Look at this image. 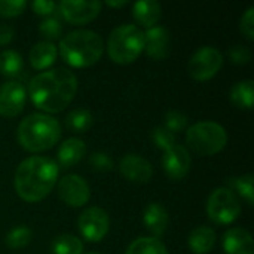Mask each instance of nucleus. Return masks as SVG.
<instances>
[{"instance_id":"obj_4","label":"nucleus","mask_w":254,"mask_h":254,"mask_svg":"<svg viewBox=\"0 0 254 254\" xmlns=\"http://www.w3.org/2000/svg\"><path fill=\"white\" fill-rule=\"evenodd\" d=\"M60 55L71 67L85 68L100 61L104 45L103 39L91 30H76L60 42Z\"/></svg>"},{"instance_id":"obj_37","label":"nucleus","mask_w":254,"mask_h":254,"mask_svg":"<svg viewBox=\"0 0 254 254\" xmlns=\"http://www.w3.org/2000/svg\"><path fill=\"white\" fill-rule=\"evenodd\" d=\"M13 39V28L7 24H0V46L9 45Z\"/></svg>"},{"instance_id":"obj_14","label":"nucleus","mask_w":254,"mask_h":254,"mask_svg":"<svg viewBox=\"0 0 254 254\" xmlns=\"http://www.w3.org/2000/svg\"><path fill=\"white\" fill-rule=\"evenodd\" d=\"M119 171L127 180L135 183H147L153 176L152 164L143 156L134 153H129L121 159Z\"/></svg>"},{"instance_id":"obj_18","label":"nucleus","mask_w":254,"mask_h":254,"mask_svg":"<svg viewBox=\"0 0 254 254\" xmlns=\"http://www.w3.org/2000/svg\"><path fill=\"white\" fill-rule=\"evenodd\" d=\"M86 155V144L76 137L67 138L58 149V164L63 168H71L79 164Z\"/></svg>"},{"instance_id":"obj_21","label":"nucleus","mask_w":254,"mask_h":254,"mask_svg":"<svg viewBox=\"0 0 254 254\" xmlns=\"http://www.w3.org/2000/svg\"><path fill=\"white\" fill-rule=\"evenodd\" d=\"M217 235L208 226H198L189 235L188 244L193 254H208L216 246Z\"/></svg>"},{"instance_id":"obj_10","label":"nucleus","mask_w":254,"mask_h":254,"mask_svg":"<svg viewBox=\"0 0 254 254\" xmlns=\"http://www.w3.org/2000/svg\"><path fill=\"white\" fill-rule=\"evenodd\" d=\"M58 198L68 207L79 208L83 207L89 198H91V190L85 179L76 174H68L64 176L57 186Z\"/></svg>"},{"instance_id":"obj_33","label":"nucleus","mask_w":254,"mask_h":254,"mask_svg":"<svg viewBox=\"0 0 254 254\" xmlns=\"http://www.w3.org/2000/svg\"><path fill=\"white\" fill-rule=\"evenodd\" d=\"M89 165L97 173H107L113 170V159L104 152H95L89 156Z\"/></svg>"},{"instance_id":"obj_35","label":"nucleus","mask_w":254,"mask_h":254,"mask_svg":"<svg viewBox=\"0 0 254 254\" xmlns=\"http://www.w3.org/2000/svg\"><path fill=\"white\" fill-rule=\"evenodd\" d=\"M240 30L241 33L249 39H254V7H249L246 10V13L243 15L241 21H240Z\"/></svg>"},{"instance_id":"obj_9","label":"nucleus","mask_w":254,"mask_h":254,"mask_svg":"<svg viewBox=\"0 0 254 254\" xmlns=\"http://www.w3.org/2000/svg\"><path fill=\"white\" fill-rule=\"evenodd\" d=\"M80 235L89 243H100L106 238L110 229V219L106 210L100 207L86 208L77 219Z\"/></svg>"},{"instance_id":"obj_38","label":"nucleus","mask_w":254,"mask_h":254,"mask_svg":"<svg viewBox=\"0 0 254 254\" xmlns=\"http://www.w3.org/2000/svg\"><path fill=\"white\" fill-rule=\"evenodd\" d=\"M106 4H107L109 7H124V6L128 4V1H127V0H121V1H113V0L110 1V0H107Z\"/></svg>"},{"instance_id":"obj_1","label":"nucleus","mask_w":254,"mask_h":254,"mask_svg":"<svg viewBox=\"0 0 254 254\" xmlns=\"http://www.w3.org/2000/svg\"><path fill=\"white\" fill-rule=\"evenodd\" d=\"M77 92V77L68 68H51L36 74L28 85L31 103L48 113L63 112Z\"/></svg>"},{"instance_id":"obj_19","label":"nucleus","mask_w":254,"mask_h":254,"mask_svg":"<svg viewBox=\"0 0 254 254\" xmlns=\"http://www.w3.org/2000/svg\"><path fill=\"white\" fill-rule=\"evenodd\" d=\"M58 49L52 42H39L36 43L28 54V60L33 68L36 70H48L57 60Z\"/></svg>"},{"instance_id":"obj_20","label":"nucleus","mask_w":254,"mask_h":254,"mask_svg":"<svg viewBox=\"0 0 254 254\" xmlns=\"http://www.w3.org/2000/svg\"><path fill=\"white\" fill-rule=\"evenodd\" d=\"M162 15V6L155 0H143L132 4V16L134 19L147 28H152L158 24Z\"/></svg>"},{"instance_id":"obj_28","label":"nucleus","mask_w":254,"mask_h":254,"mask_svg":"<svg viewBox=\"0 0 254 254\" xmlns=\"http://www.w3.org/2000/svg\"><path fill=\"white\" fill-rule=\"evenodd\" d=\"M33 238V232L30 228L27 226H16L13 229L9 231V234L6 235V246L12 250H21L24 247H27L31 243Z\"/></svg>"},{"instance_id":"obj_25","label":"nucleus","mask_w":254,"mask_h":254,"mask_svg":"<svg viewBox=\"0 0 254 254\" xmlns=\"http://www.w3.org/2000/svg\"><path fill=\"white\" fill-rule=\"evenodd\" d=\"M51 252L54 254H82L83 244L77 237L71 234H63L52 241Z\"/></svg>"},{"instance_id":"obj_11","label":"nucleus","mask_w":254,"mask_h":254,"mask_svg":"<svg viewBox=\"0 0 254 254\" xmlns=\"http://www.w3.org/2000/svg\"><path fill=\"white\" fill-rule=\"evenodd\" d=\"M61 16L73 25H83L94 21L101 12L100 1H77V0H63L57 4Z\"/></svg>"},{"instance_id":"obj_8","label":"nucleus","mask_w":254,"mask_h":254,"mask_svg":"<svg viewBox=\"0 0 254 254\" xmlns=\"http://www.w3.org/2000/svg\"><path fill=\"white\" fill-rule=\"evenodd\" d=\"M223 65V55L213 46L199 48L189 60L188 70L192 79L205 82L214 77Z\"/></svg>"},{"instance_id":"obj_6","label":"nucleus","mask_w":254,"mask_h":254,"mask_svg":"<svg viewBox=\"0 0 254 254\" xmlns=\"http://www.w3.org/2000/svg\"><path fill=\"white\" fill-rule=\"evenodd\" d=\"M186 143L199 156H211L222 152L228 143L226 129L216 122H198L188 129Z\"/></svg>"},{"instance_id":"obj_5","label":"nucleus","mask_w":254,"mask_h":254,"mask_svg":"<svg viewBox=\"0 0 254 254\" xmlns=\"http://www.w3.org/2000/svg\"><path fill=\"white\" fill-rule=\"evenodd\" d=\"M144 51V31L132 24L115 28L107 40V54L116 64H131Z\"/></svg>"},{"instance_id":"obj_2","label":"nucleus","mask_w":254,"mask_h":254,"mask_svg":"<svg viewBox=\"0 0 254 254\" xmlns=\"http://www.w3.org/2000/svg\"><path fill=\"white\" fill-rule=\"evenodd\" d=\"M60 167L46 156H31L24 159L13 179L15 192L25 202H39L45 199L57 185Z\"/></svg>"},{"instance_id":"obj_3","label":"nucleus","mask_w":254,"mask_h":254,"mask_svg":"<svg viewBox=\"0 0 254 254\" xmlns=\"http://www.w3.org/2000/svg\"><path fill=\"white\" fill-rule=\"evenodd\" d=\"M16 137L22 149L27 152H46L60 141L61 125L49 115L31 113L21 121Z\"/></svg>"},{"instance_id":"obj_27","label":"nucleus","mask_w":254,"mask_h":254,"mask_svg":"<svg viewBox=\"0 0 254 254\" xmlns=\"http://www.w3.org/2000/svg\"><path fill=\"white\" fill-rule=\"evenodd\" d=\"M253 176H241V177H232L228 180V185L235 195L238 193L249 205H253L254 202V190H253Z\"/></svg>"},{"instance_id":"obj_29","label":"nucleus","mask_w":254,"mask_h":254,"mask_svg":"<svg viewBox=\"0 0 254 254\" xmlns=\"http://www.w3.org/2000/svg\"><path fill=\"white\" fill-rule=\"evenodd\" d=\"M39 31L45 39H48V42L57 40V39H60V36L63 33V25H61L60 19H57L55 16H49L40 22Z\"/></svg>"},{"instance_id":"obj_32","label":"nucleus","mask_w":254,"mask_h":254,"mask_svg":"<svg viewBox=\"0 0 254 254\" xmlns=\"http://www.w3.org/2000/svg\"><path fill=\"white\" fill-rule=\"evenodd\" d=\"M152 138H153L155 146L159 147V149H162L164 152H165L167 149H170L171 146L176 144V135H174L173 132H170V131H168L167 128H164V127L155 128L153 132H152Z\"/></svg>"},{"instance_id":"obj_24","label":"nucleus","mask_w":254,"mask_h":254,"mask_svg":"<svg viewBox=\"0 0 254 254\" xmlns=\"http://www.w3.org/2000/svg\"><path fill=\"white\" fill-rule=\"evenodd\" d=\"M92 113L86 109H76L71 110L67 118H65V127L68 131L76 132V134H82L86 132L91 127H92Z\"/></svg>"},{"instance_id":"obj_39","label":"nucleus","mask_w":254,"mask_h":254,"mask_svg":"<svg viewBox=\"0 0 254 254\" xmlns=\"http://www.w3.org/2000/svg\"><path fill=\"white\" fill-rule=\"evenodd\" d=\"M88 254H100V253H94V252H92V253H88Z\"/></svg>"},{"instance_id":"obj_36","label":"nucleus","mask_w":254,"mask_h":254,"mask_svg":"<svg viewBox=\"0 0 254 254\" xmlns=\"http://www.w3.org/2000/svg\"><path fill=\"white\" fill-rule=\"evenodd\" d=\"M31 7L34 10V13L42 15V16H48L52 15L57 9V3L54 1H48V0H36L31 3Z\"/></svg>"},{"instance_id":"obj_26","label":"nucleus","mask_w":254,"mask_h":254,"mask_svg":"<svg viewBox=\"0 0 254 254\" xmlns=\"http://www.w3.org/2000/svg\"><path fill=\"white\" fill-rule=\"evenodd\" d=\"M22 57L12 49H6L0 54V74L6 77L18 76L22 70Z\"/></svg>"},{"instance_id":"obj_7","label":"nucleus","mask_w":254,"mask_h":254,"mask_svg":"<svg viewBox=\"0 0 254 254\" xmlns=\"http://www.w3.org/2000/svg\"><path fill=\"white\" fill-rule=\"evenodd\" d=\"M241 214L240 198L228 188L216 189L207 201V216L208 219L219 225L226 226L234 223Z\"/></svg>"},{"instance_id":"obj_13","label":"nucleus","mask_w":254,"mask_h":254,"mask_svg":"<svg viewBox=\"0 0 254 254\" xmlns=\"http://www.w3.org/2000/svg\"><path fill=\"white\" fill-rule=\"evenodd\" d=\"M190 164H192V159H190L189 152L186 150V147L180 144L171 146L170 149L165 150L162 156V167H164L167 177L176 182L188 176L190 170Z\"/></svg>"},{"instance_id":"obj_31","label":"nucleus","mask_w":254,"mask_h":254,"mask_svg":"<svg viewBox=\"0 0 254 254\" xmlns=\"http://www.w3.org/2000/svg\"><path fill=\"white\" fill-rule=\"evenodd\" d=\"M27 7L24 0H0V16L1 18H15L21 15Z\"/></svg>"},{"instance_id":"obj_17","label":"nucleus","mask_w":254,"mask_h":254,"mask_svg":"<svg viewBox=\"0 0 254 254\" xmlns=\"http://www.w3.org/2000/svg\"><path fill=\"white\" fill-rule=\"evenodd\" d=\"M143 223L146 229L150 231L153 238L162 237L170 225V216H168L167 208L158 202L149 204L143 213Z\"/></svg>"},{"instance_id":"obj_23","label":"nucleus","mask_w":254,"mask_h":254,"mask_svg":"<svg viewBox=\"0 0 254 254\" xmlns=\"http://www.w3.org/2000/svg\"><path fill=\"white\" fill-rule=\"evenodd\" d=\"M125 254H170L161 240L153 237H141L129 244Z\"/></svg>"},{"instance_id":"obj_30","label":"nucleus","mask_w":254,"mask_h":254,"mask_svg":"<svg viewBox=\"0 0 254 254\" xmlns=\"http://www.w3.org/2000/svg\"><path fill=\"white\" fill-rule=\"evenodd\" d=\"M164 119H165V127L164 128H167L174 135L177 132L183 131L186 128V125H188V116L183 115V113H180V112H177V110L167 112V115H165Z\"/></svg>"},{"instance_id":"obj_15","label":"nucleus","mask_w":254,"mask_h":254,"mask_svg":"<svg viewBox=\"0 0 254 254\" xmlns=\"http://www.w3.org/2000/svg\"><path fill=\"white\" fill-rule=\"evenodd\" d=\"M144 51L152 60H165L170 55V33L164 27H152L144 33Z\"/></svg>"},{"instance_id":"obj_22","label":"nucleus","mask_w":254,"mask_h":254,"mask_svg":"<svg viewBox=\"0 0 254 254\" xmlns=\"http://www.w3.org/2000/svg\"><path fill=\"white\" fill-rule=\"evenodd\" d=\"M253 94L254 83L252 79L241 80L235 83L231 89V101L238 109H247L250 110L253 107Z\"/></svg>"},{"instance_id":"obj_34","label":"nucleus","mask_w":254,"mask_h":254,"mask_svg":"<svg viewBox=\"0 0 254 254\" xmlns=\"http://www.w3.org/2000/svg\"><path fill=\"white\" fill-rule=\"evenodd\" d=\"M228 55H229V58H231V61L234 64H240V65L247 64L252 60L250 49L246 48V46H241V45H237V46L231 48L229 52H228Z\"/></svg>"},{"instance_id":"obj_16","label":"nucleus","mask_w":254,"mask_h":254,"mask_svg":"<svg viewBox=\"0 0 254 254\" xmlns=\"http://www.w3.org/2000/svg\"><path fill=\"white\" fill-rule=\"evenodd\" d=\"M223 250L226 254H254L252 234L243 228H232L223 235Z\"/></svg>"},{"instance_id":"obj_12","label":"nucleus","mask_w":254,"mask_h":254,"mask_svg":"<svg viewBox=\"0 0 254 254\" xmlns=\"http://www.w3.org/2000/svg\"><path fill=\"white\" fill-rule=\"evenodd\" d=\"M27 91L22 83L10 80L0 86V116L15 118L18 116L25 106Z\"/></svg>"}]
</instances>
